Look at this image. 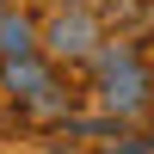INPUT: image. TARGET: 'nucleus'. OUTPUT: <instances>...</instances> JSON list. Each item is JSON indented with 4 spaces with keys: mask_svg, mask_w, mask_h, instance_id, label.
Listing matches in <instances>:
<instances>
[{
    "mask_svg": "<svg viewBox=\"0 0 154 154\" xmlns=\"http://www.w3.org/2000/svg\"><path fill=\"white\" fill-rule=\"evenodd\" d=\"M93 68L105 74V105L117 111V117H142V111H154V68L142 62V49L136 43H111L93 56Z\"/></svg>",
    "mask_w": 154,
    "mask_h": 154,
    "instance_id": "f257e3e1",
    "label": "nucleus"
},
{
    "mask_svg": "<svg viewBox=\"0 0 154 154\" xmlns=\"http://www.w3.org/2000/svg\"><path fill=\"white\" fill-rule=\"evenodd\" d=\"M19 56H37V25L25 12H0V62H19Z\"/></svg>",
    "mask_w": 154,
    "mask_h": 154,
    "instance_id": "20e7f679",
    "label": "nucleus"
},
{
    "mask_svg": "<svg viewBox=\"0 0 154 154\" xmlns=\"http://www.w3.org/2000/svg\"><path fill=\"white\" fill-rule=\"evenodd\" d=\"M43 43L56 49V56L80 62V56H93V43H105V37H99V19H93V12H86V6H74V12H56V19H49Z\"/></svg>",
    "mask_w": 154,
    "mask_h": 154,
    "instance_id": "f03ea898",
    "label": "nucleus"
},
{
    "mask_svg": "<svg viewBox=\"0 0 154 154\" xmlns=\"http://www.w3.org/2000/svg\"><path fill=\"white\" fill-rule=\"evenodd\" d=\"M0 6H6V0H0Z\"/></svg>",
    "mask_w": 154,
    "mask_h": 154,
    "instance_id": "423d86ee",
    "label": "nucleus"
},
{
    "mask_svg": "<svg viewBox=\"0 0 154 154\" xmlns=\"http://www.w3.org/2000/svg\"><path fill=\"white\" fill-rule=\"evenodd\" d=\"M0 80H6V93H12V99H25V105H37V99L56 86V80H49V68H43L37 56H19V62H6V74H0Z\"/></svg>",
    "mask_w": 154,
    "mask_h": 154,
    "instance_id": "7ed1b4c3",
    "label": "nucleus"
},
{
    "mask_svg": "<svg viewBox=\"0 0 154 154\" xmlns=\"http://www.w3.org/2000/svg\"><path fill=\"white\" fill-rule=\"evenodd\" d=\"M117 154H154V148H142V142H123V148H117Z\"/></svg>",
    "mask_w": 154,
    "mask_h": 154,
    "instance_id": "39448f33",
    "label": "nucleus"
}]
</instances>
